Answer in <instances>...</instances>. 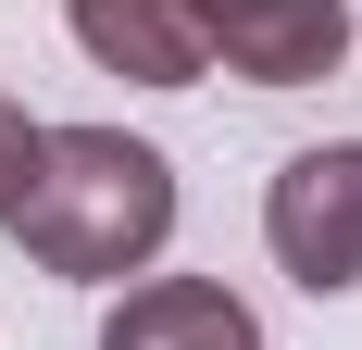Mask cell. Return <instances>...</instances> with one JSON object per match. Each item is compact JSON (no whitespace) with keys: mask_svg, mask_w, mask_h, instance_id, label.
Here are the masks:
<instances>
[{"mask_svg":"<svg viewBox=\"0 0 362 350\" xmlns=\"http://www.w3.org/2000/svg\"><path fill=\"white\" fill-rule=\"evenodd\" d=\"M163 225H175V175H163L150 138H125V125H37V175H25L13 238L50 276H125V263L163 250Z\"/></svg>","mask_w":362,"mask_h":350,"instance_id":"6da1fadb","label":"cell"},{"mask_svg":"<svg viewBox=\"0 0 362 350\" xmlns=\"http://www.w3.org/2000/svg\"><path fill=\"white\" fill-rule=\"evenodd\" d=\"M262 238L300 288H362V138L300 150L275 175V201H262Z\"/></svg>","mask_w":362,"mask_h":350,"instance_id":"7a4b0ae2","label":"cell"},{"mask_svg":"<svg viewBox=\"0 0 362 350\" xmlns=\"http://www.w3.org/2000/svg\"><path fill=\"white\" fill-rule=\"evenodd\" d=\"M187 26H200V50H225V63L250 75V88H313L350 50V13L337 0H187Z\"/></svg>","mask_w":362,"mask_h":350,"instance_id":"3957f363","label":"cell"},{"mask_svg":"<svg viewBox=\"0 0 362 350\" xmlns=\"http://www.w3.org/2000/svg\"><path fill=\"white\" fill-rule=\"evenodd\" d=\"M100 350H262L250 300H225L213 276H163V288H125L100 325Z\"/></svg>","mask_w":362,"mask_h":350,"instance_id":"277c9868","label":"cell"},{"mask_svg":"<svg viewBox=\"0 0 362 350\" xmlns=\"http://www.w3.org/2000/svg\"><path fill=\"white\" fill-rule=\"evenodd\" d=\"M63 13H75V38H88L112 75H138V88H187V75L213 63L200 26H187V0H63Z\"/></svg>","mask_w":362,"mask_h":350,"instance_id":"5b68a950","label":"cell"},{"mask_svg":"<svg viewBox=\"0 0 362 350\" xmlns=\"http://www.w3.org/2000/svg\"><path fill=\"white\" fill-rule=\"evenodd\" d=\"M25 175H37V125H25L13 101H0V225L25 213Z\"/></svg>","mask_w":362,"mask_h":350,"instance_id":"8992f818","label":"cell"}]
</instances>
